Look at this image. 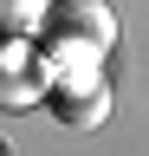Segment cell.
<instances>
[{
	"instance_id": "cell-4",
	"label": "cell",
	"mask_w": 149,
	"mask_h": 156,
	"mask_svg": "<svg viewBox=\"0 0 149 156\" xmlns=\"http://www.w3.org/2000/svg\"><path fill=\"white\" fill-rule=\"evenodd\" d=\"M39 0H0V33H39Z\"/></svg>"
},
{
	"instance_id": "cell-1",
	"label": "cell",
	"mask_w": 149,
	"mask_h": 156,
	"mask_svg": "<svg viewBox=\"0 0 149 156\" xmlns=\"http://www.w3.org/2000/svg\"><path fill=\"white\" fill-rule=\"evenodd\" d=\"M52 58H59L65 72H84L91 58L110 52V39H117V13L104 7V0H52L46 20H39Z\"/></svg>"
},
{
	"instance_id": "cell-3",
	"label": "cell",
	"mask_w": 149,
	"mask_h": 156,
	"mask_svg": "<svg viewBox=\"0 0 149 156\" xmlns=\"http://www.w3.org/2000/svg\"><path fill=\"white\" fill-rule=\"evenodd\" d=\"M46 104H52V117L71 124V130H97L104 117H110V91H104L91 72H59L52 91H46Z\"/></svg>"
},
{
	"instance_id": "cell-2",
	"label": "cell",
	"mask_w": 149,
	"mask_h": 156,
	"mask_svg": "<svg viewBox=\"0 0 149 156\" xmlns=\"http://www.w3.org/2000/svg\"><path fill=\"white\" fill-rule=\"evenodd\" d=\"M46 91H52V72H46L39 46H32L26 33H0V104L26 111V104H39Z\"/></svg>"
}]
</instances>
